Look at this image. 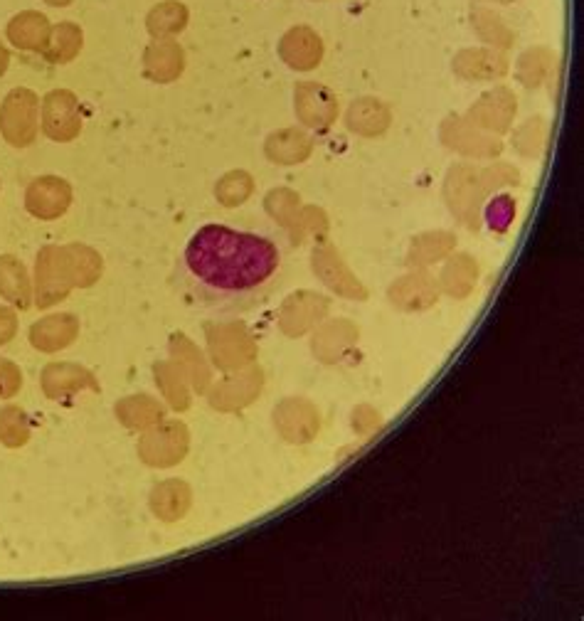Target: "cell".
<instances>
[{
  "label": "cell",
  "instance_id": "obj_1",
  "mask_svg": "<svg viewBox=\"0 0 584 621\" xmlns=\"http://www.w3.org/2000/svg\"><path fill=\"white\" fill-rule=\"evenodd\" d=\"M284 259V240L276 232L210 222L185 244L180 286L200 311L240 316L276 289Z\"/></svg>",
  "mask_w": 584,
  "mask_h": 621
}]
</instances>
